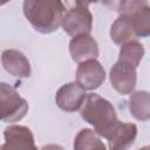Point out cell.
I'll return each mask as SVG.
<instances>
[{
    "label": "cell",
    "instance_id": "52a82bcc",
    "mask_svg": "<svg viewBox=\"0 0 150 150\" xmlns=\"http://www.w3.org/2000/svg\"><path fill=\"white\" fill-rule=\"evenodd\" d=\"M110 82L121 95L131 94L136 86V68L122 61L116 62L110 69Z\"/></svg>",
    "mask_w": 150,
    "mask_h": 150
},
{
    "label": "cell",
    "instance_id": "30bf717a",
    "mask_svg": "<svg viewBox=\"0 0 150 150\" xmlns=\"http://www.w3.org/2000/svg\"><path fill=\"white\" fill-rule=\"evenodd\" d=\"M5 144L1 149H35L32 131L23 125H9L4 132Z\"/></svg>",
    "mask_w": 150,
    "mask_h": 150
},
{
    "label": "cell",
    "instance_id": "ba28073f",
    "mask_svg": "<svg viewBox=\"0 0 150 150\" xmlns=\"http://www.w3.org/2000/svg\"><path fill=\"white\" fill-rule=\"evenodd\" d=\"M86 96V90L77 82H70L57 90L55 101L60 109L67 112H73L82 107Z\"/></svg>",
    "mask_w": 150,
    "mask_h": 150
},
{
    "label": "cell",
    "instance_id": "5b68a950",
    "mask_svg": "<svg viewBox=\"0 0 150 150\" xmlns=\"http://www.w3.org/2000/svg\"><path fill=\"white\" fill-rule=\"evenodd\" d=\"M61 25L63 30L70 36L89 34L93 27V15L88 7L70 8L64 13Z\"/></svg>",
    "mask_w": 150,
    "mask_h": 150
},
{
    "label": "cell",
    "instance_id": "d6986e66",
    "mask_svg": "<svg viewBox=\"0 0 150 150\" xmlns=\"http://www.w3.org/2000/svg\"><path fill=\"white\" fill-rule=\"evenodd\" d=\"M8 1H11V0H0V6H2V5H5V4H7Z\"/></svg>",
    "mask_w": 150,
    "mask_h": 150
},
{
    "label": "cell",
    "instance_id": "3957f363",
    "mask_svg": "<svg viewBox=\"0 0 150 150\" xmlns=\"http://www.w3.org/2000/svg\"><path fill=\"white\" fill-rule=\"evenodd\" d=\"M28 111V103L9 84L0 82V121H20Z\"/></svg>",
    "mask_w": 150,
    "mask_h": 150
},
{
    "label": "cell",
    "instance_id": "8992f818",
    "mask_svg": "<svg viewBox=\"0 0 150 150\" xmlns=\"http://www.w3.org/2000/svg\"><path fill=\"white\" fill-rule=\"evenodd\" d=\"M105 79V71L100 62L95 59L80 62L76 69V82L84 90L98 88Z\"/></svg>",
    "mask_w": 150,
    "mask_h": 150
},
{
    "label": "cell",
    "instance_id": "6da1fadb",
    "mask_svg": "<svg viewBox=\"0 0 150 150\" xmlns=\"http://www.w3.org/2000/svg\"><path fill=\"white\" fill-rule=\"evenodd\" d=\"M22 8L26 19L42 34L56 30L66 13L61 0H25Z\"/></svg>",
    "mask_w": 150,
    "mask_h": 150
},
{
    "label": "cell",
    "instance_id": "7a4b0ae2",
    "mask_svg": "<svg viewBox=\"0 0 150 150\" xmlns=\"http://www.w3.org/2000/svg\"><path fill=\"white\" fill-rule=\"evenodd\" d=\"M81 116L86 122L94 127L96 134L103 136L105 139L109 137L118 121L112 104L96 94L86 96L81 107Z\"/></svg>",
    "mask_w": 150,
    "mask_h": 150
},
{
    "label": "cell",
    "instance_id": "9a60e30c",
    "mask_svg": "<svg viewBox=\"0 0 150 150\" xmlns=\"http://www.w3.org/2000/svg\"><path fill=\"white\" fill-rule=\"evenodd\" d=\"M129 107L131 114L142 121H146L150 116L149 109V94L146 91H136L130 96Z\"/></svg>",
    "mask_w": 150,
    "mask_h": 150
},
{
    "label": "cell",
    "instance_id": "9c48e42d",
    "mask_svg": "<svg viewBox=\"0 0 150 150\" xmlns=\"http://www.w3.org/2000/svg\"><path fill=\"white\" fill-rule=\"evenodd\" d=\"M70 56L75 62H83L98 56L97 42L89 34L74 36L69 43Z\"/></svg>",
    "mask_w": 150,
    "mask_h": 150
},
{
    "label": "cell",
    "instance_id": "7c38bea8",
    "mask_svg": "<svg viewBox=\"0 0 150 150\" xmlns=\"http://www.w3.org/2000/svg\"><path fill=\"white\" fill-rule=\"evenodd\" d=\"M136 135H137V128L135 124L117 121L111 134L107 138L109 142V148L125 149L134 143Z\"/></svg>",
    "mask_w": 150,
    "mask_h": 150
},
{
    "label": "cell",
    "instance_id": "ac0fdd59",
    "mask_svg": "<svg viewBox=\"0 0 150 150\" xmlns=\"http://www.w3.org/2000/svg\"><path fill=\"white\" fill-rule=\"evenodd\" d=\"M96 1L97 0H66V4L68 5L69 8H75V7H88L90 4Z\"/></svg>",
    "mask_w": 150,
    "mask_h": 150
},
{
    "label": "cell",
    "instance_id": "5bb4252c",
    "mask_svg": "<svg viewBox=\"0 0 150 150\" xmlns=\"http://www.w3.org/2000/svg\"><path fill=\"white\" fill-rule=\"evenodd\" d=\"M144 55V48L143 46L137 42L136 40L128 41L123 43L121 50H120V56L118 61H122L124 63H128L132 67H137Z\"/></svg>",
    "mask_w": 150,
    "mask_h": 150
},
{
    "label": "cell",
    "instance_id": "2e32d148",
    "mask_svg": "<svg viewBox=\"0 0 150 150\" xmlns=\"http://www.w3.org/2000/svg\"><path fill=\"white\" fill-rule=\"evenodd\" d=\"M74 148L75 149H103L104 150L105 146L93 130L82 129L75 138Z\"/></svg>",
    "mask_w": 150,
    "mask_h": 150
},
{
    "label": "cell",
    "instance_id": "4fadbf2b",
    "mask_svg": "<svg viewBox=\"0 0 150 150\" xmlns=\"http://www.w3.org/2000/svg\"><path fill=\"white\" fill-rule=\"evenodd\" d=\"M110 36H111V40L117 45H122L128 41L137 39V35L132 26L127 20V18L123 16L122 14L112 23L110 29Z\"/></svg>",
    "mask_w": 150,
    "mask_h": 150
},
{
    "label": "cell",
    "instance_id": "277c9868",
    "mask_svg": "<svg viewBox=\"0 0 150 150\" xmlns=\"http://www.w3.org/2000/svg\"><path fill=\"white\" fill-rule=\"evenodd\" d=\"M121 14L132 26L137 38L150 33V8L148 0H125Z\"/></svg>",
    "mask_w": 150,
    "mask_h": 150
},
{
    "label": "cell",
    "instance_id": "e0dca14e",
    "mask_svg": "<svg viewBox=\"0 0 150 150\" xmlns=\"http://www.w3.org/2000/svg\"><path fill=\"white\" fill-rule=\"evenodd\" d=\"M101 1L108 9L114 12H121L125 4V0H101Z\"/></svg>",
    "mask_w": 150,
    "mask_h": 150
},
{
    "label": "cell",
    "instance_id": "8fae6325",
    "mask_svg": "<svg viewBox=\"0 0 150 150\" xmlns=\"http://www.w3.org/2000/svg\"><path fill=\"white\" fill-rule=\"evenodd\" d=\"M1 62L5 70L15 77H28L30 75L29 61L19 50H5L1 55Z\"/></svg>",
    "mask_w": 150,
    "mask_h": 150
}]
</instances>
